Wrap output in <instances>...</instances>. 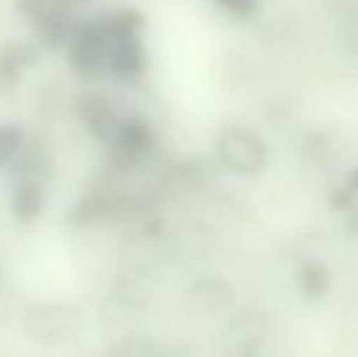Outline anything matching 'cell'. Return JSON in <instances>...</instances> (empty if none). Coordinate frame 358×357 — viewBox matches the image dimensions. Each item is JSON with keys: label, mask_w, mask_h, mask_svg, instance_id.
<instances>
[{"label": "cell", "mask_w": 358, "mask_h": 357, "mask_svg": "<svg viewBox=\"0 0 358 357\" xmlns=\"http://www.w3.org/2000/svg\"><path fill=\"white\" fill-rule=\"evenodd\" d=\"M44 210V192L38 182L20 181L10 195V214L21 224H30Z\"/></svg>", "instance_id": "obj_10"}, {"label": "cell", "mask_w": 358, "mask_h": 357, "mask_svg": "<svg viewBox=\"0 0 358 357\" xmlns=\"http://www.w3.org/2000/svg\"><path fill=\"white\" fill-rule=\"evenodd\" d=\"M35 59L37 51L30 44L7 42L0 48V97L13 94L17 90L24 69Z\"/></svg>", "instance_id": "obj_9"}, {"label": "cell", "mask_w": 358, "mask_h": 357, "mask_svg": "<svg viewBox=\"0 0 358 357\" xmlns=\"http://www.w3.org/2000/svg\"><path fill=\"white\" fill-rule=\"evenodd\" d=\"M227 13L238 18L250 16L255 10V0H217Z\"/></svg>", "instance_id": "obj_15"}, {"label": "cell", "mask_w": 358, "mask_h": 357, "mask_svg": "<svg viewBox=\"0 0 358 357\" xmlns=\"http://www.w3.org/2000/svg\"><path fill=\"white\" fill-rule=\"evenodd\" d=\"M14 9L24 16L27 20L35 21L42 16V14L48 10V7L51 6L52 0H13Z\"/></svg>", "instance_id": "obj_14"}, {"label": "cell", "mask_w": 358, "mask_h": 357, "mask_svg": "<svg viewBox=\"0 0 358 357\" xmlns=\"http://www.w3.org/2000/svg\"><path fill=\"white\" fill-rule=\"evenodd\" d=\"M296 287L303 298L318 301L331 289V273L320 261H308L297 272Z\"/></svg>", "instance_id": "obj_11"}, {"label": "cell", "mask_w": 358, "mask_h": 357, "mask_svg": "<svg viewBox=\"0 0 358 357\" xmlns=\"http://www.w3.org/2000/svg\"><path fill=\"white\" fill-rule=\"evenodd\" d=\"M233 303V290L222 280L203 279L192 284L185 294L189 310L199 315H213L226 310Z\"/></svg>", "instance_id": "obj_8"}, {"label": "cell", "mask_w": 358, "mask_h": 357, "mask_svg": "<svg viewBox=\"0 0 358 357\" xmlns=\"http://www.w3.org/2000/svg\"><path fill=\"white\" fill-rule=\"evenodd\" d=\"M23 144L24 132L20 125H14V122L0 125V170L9 167V163Z\"/></svg>", "instance_id": "obj_13"}, {"label": "cell", "mask_w": 358, "mask_h": 357, "mask_svg": "<svg viewBox=\"0 0 358 357\" xmlns=\"http://www.w3.org/2000/svg\"><path fill=\"white\" fill-rule=\"evenodd\" d=\"M110 142L114 144L119 158L126 161H136L152 149L154 133L145 119L129 115L119 119Z\"/></svg>", "instance_id": "obj_6"}, {"label": "cell", "mask_w": 358, "mask_h": 357, "mask_svg": "<svg viewBox=\"0 0 358 357\" xmlns=\"http://www.w3.org/2000/svg\"><path fill=\"white\" fill-rule=\"evenodd\" d=\"M76 112L87 133L101 142H108L112 139L115 126L121 119L110 100L98 93H87L80 97L76 104Z\"/></svg>", "instance_id": "obj_5"}, {"label": "cell", "mask_w": 358, "mask_h": 357, "mask_svg": "<svg viewBox=\"0 0 358 357\" xmlns=\"http://www.w3.org/2000/svg\"><path fill=\"white\" fill-rule=\"evenodd\" d=\"M79 310L69 303H37L23 315V328L35 342L52 343L76 329Z\"/></svg>", "instance_id": "obj_4"}, {"label": "cell", "mask_w": 358, "mask_h": 357, "mask_svg": "<svg viewBox=\"0 0 358 357\" xmlns=\"http://www.w3.org/2000/svg\"><path fill=\"white\" fill-rule=\"evenodd\" d=\"M268 335V315L259 308H243L220 329L217 350L220 357H261Z\"/></svg>", "instance_id": "obj_2"}, {"label": "cell", "mask_w": 358, "mask_h": 357, "mask_svg": "<svg viewBox=\"0 0 358 357\" xmlns=\"http://www.w3.org/2000/svg\"><path fill=\"white\" fill-rule=\"evenodd\" d=\"M101 357H159V349L147 336L131 332L112 343Z\"/></svg>", "instance_id": "obj_12"}, {"label": "cell", "mask_w": 358, "mask_h": 357, "mask_svg": "<svg viewBox=\"0 0 358 357\" xmlns=\"http://www.w3.org/2000/svg\"><path fill=\"white\" fill-rule=\"evenodd\" d=\"M215 149L220 163L238 177H259L269 164V149L262 135L243 122L224 126L217 135Z\"/></svg>", "instance_id": "obj_1"}, {"label": "cell", "mask_w": 358, "mask_h": 357, "mask_svg": "<svg viewBox=\"0 0 358 357\" xmlns=\"http://www.w3.org/2000/svg\"><path fill=\"white\" fill-rule=\"evenodd\" d=\"M107 65L119 77H135L145 69V49L140 34L107 37Z\"/></svg>", "instance_id": "obj_7"}, {"label": "cell", "mask_w": 358, "mask_h": 357, "mask_svg": "<svg viewBox=\"0 0 358 357\" xmlns=\"http://www.w3.org/2000/svg\"><path fill=\"white\" fill-rule=\"evenodd\" d=\"M65 46L70 65L79 76H94L107 65L108 41L100 21L76 23Z\"/></svg>", "instance_id": "obj_3"}]
</instances>
